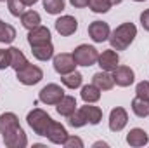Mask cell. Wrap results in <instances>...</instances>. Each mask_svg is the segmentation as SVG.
Here are the masks:
<instances>
[{"label": "cell", "mask_w": 149, "mask_h": 148, "mask_svg": "<svg viewBox=\"0 0 149 148\" xmlns=\"http://www.w3.org/2000/svg\"><path fill=\"white\" fill-rule=\"evenodd\" d=\"M0 134L3 138L5 147L24 148L28 147V136L24 129L19 125V118L12 111H5L0 115Z\"/></svg>", "instance_id": "cell-1"}, {"label": "cell", "mask_w": 149, "mask_h": 148, "mask_svg": "<svg viewBox=\"0 0 149 148\" xmlns=\"http://www.w3.org/2000/svg\"><path fill=\"white\" fill-rule=\"evenodd\" d=\"M137 37V26L134 23H121L120 26H116L109 35V44L111 49L114 51H125L127 47H130V44Z\"/></svg>", "instance_id": "cell-2"}, {"label": "cell", "mask_w": 149, "mask_h": 148, "mask_svg": "<svg viewBox=\"0 0 149 148\" xmlns=\"http://www.w3.org/2000/svg\"><path fill=\"white\" fill-rule=\"evenodd\" d=\"M26 122H28V125L33 129V132L37 134V136H47V131H49V127H50V124L54 122V118L47 113V111H43L42 108H33L31 111H28V115H26Z\"/></svg>", "instance_id": "cell-3"}, {"label": "cell", "mask_w": 149, "mask_h": 148, "mask_svg": "<svg viewBox=\"0 0 149 148\" xmlns=\"http://www.w3.org/2000/svg\"><path fill=\"white\" fill-rule=\"evenodd\" d=\"M71 54H73L78 66H92L99 59V51L94 45H88V44H80Z\"/></svg>", "instance_id": "cell-4"}, {"label": "cell", "mask_w": 149, "mask_h": 148, "mask_svg": "<svg viewBox=\"0 0 149 148\" xmlns=\"http://www.w3.org/2000/svg\"><path fill=\"white\" fill-rule=\"evenodd\" d=\"M16 78H17V82H21L23 85H35V84H38V82L43 78V72H42L40 66L28 63L24 68H21V70L16 72Z\"/></svg>", "instance_id": "cell-5"}, {"label": "cell", "mask_w": 149, "mask_h": 148, "mask_svg": "<svg viewBox=\"0 0 149 148\" xmlns=\"http://www.w3.org/2000/svg\"><path fill=\"white\" fill-rule=\"evenodd\" d=\"M63 96H64V89L59 84H47L38 92V99L43 105H57Z\"/></svg>", "instance_id": "cell-6"}, {"label": "cell", "mask_w": 149, "mask_h": 148, "mask_svg": "<svg viewBox=\"0 0 149 148\" xmlns=\"http://www.w3.org/2000/svg\"><path fill=\"white\" fill-rule=\"evenodd\" d=\"M52 65H54L56 73H59V75L71 73V72L76 70V66H78L76 61H74V58H73V54H68V52H61V54L54 56Z\"/></svg>", "instance_id": "cell-7"}, {"label": "cell", "mask_w": 149, "mask_h": 148, "mask_svg": "<svg viewBox=\"0 0 149 148\" xmlns=\"http://www.w3.org/2000/svg\"><path fill=\"white\" fill-rule=\"evenodd\" d=\"M54 26H56V32L61 37H70V35H73L74 32L78 30V21H76L74 16L64 14V16H61V18L56 19Z\"/></svg>", "instance_id": "cell-8"}, {"label": "cell", "mask_w": 149, "mask_h": 148, "mask_svg": "<svg viewBox=\"0 0 149 148\" xmlns=\"http://www.w3.org/2000/svg\"><path fill=\"white\" fill-rule=\"evenodd\" d=\"M88 35H90V38H92L95 44H102V42H106V40L109 38L111 28H109V25L104 23V21H92V23L88 25Z\"/></svg>", "instance_id": "cell-9"}, {"label": "cell", "mask_w": 149, "mask_h": 148, "mask_svg": "<svg viewBox=\"0 0 149 148\" xmlns=\"http://www.w3.org/2000/svg\"><path fill=\"white\" fill-rule=\"evenodd\" d=\"M113 78H114L116 85H120V87H130L135 82V73H134V70L130 66L118 65L113 70Z\"/></svg>", "instance_id": "cell-10"}, {"label": "cell", "mask_w": 149, "mask_h": 148, "mask_svg": "<svg viewBox=\"0 0 149 148\" xmlns=\"http://www.w3.org/2000/svg\"><path fill=\"white\" fill-rule=\"evenodd\" d=\"M127 124H128V113H127V110L121 108V106L113 108L111 113H109V131L120 132V131H123L127 127Z\"/></svg>", "instance_id": "cell-11"}, {"label": "cell", "mask_w": 149, "mask_h": 148, "mask_svg": "<svg viewBox=\"0 0 149 148\" xmlns=\"http://www.w3.org/2000/svg\"><path fill=\"white\" fill-rule=\"evenodd\" d=\"M68 131H66V127L63 125V124H59V122H52L50 124V127H49V131H47V140L50 141V143H54V145H64V141L68 140Z\"/></svg>", "instance_id": "cell-12"}, {"label": "cell", "mask_w": 149, "mask_h": 148, "mask_svg": "<svg viewBox=\"0 0 149 148\" xmlns=\"http://www.w3.org/2000/svg\"><path fill=\"white\" fill-rule=\"evenodd\" d=\"M101 70L104 72H113L118 65H120V56L114 49H108V51H102L99 54V59H97Z\"/></svg>", "instance_id": "cell-13"}, {"label": "cell", "mask_w": 149, "mask_h": 148, "mask_svg": "<svg viewBox=\"0 0 149 148\" xmlns=\"http://www.w3.org/2000/svg\"><path fill=\"white\" fill-rule=\"evenodd\" d=\"M50 38H52L50 30H49L47 26H42V25L28 32V44H30L31 47H35V45H42V44H49Z\"/></svg>", "instance_id": "cell-14"}, {"label": "cell", "mask_w": 149, "mask_h": 148, "mask_svg": "<svg viewBox=\"0 0 149 148\" xmlns=\"http://www.w3.org/2000/svg\"><path fill=\"white\" fill-rule=\"evenodd\" d=\"M127 143H128L130 147H134V148L146 147V145L149 143V136H148V132H146L144 129L134 127V129H130L128 134H127Z\"/></svg>", "instance_id": "cell-15"}, {"label": "cell", "mask_w": 149, "mask_h": 148, "mask_svg": "<svg viewBox=\"0 0 149 148\" xmlns=\"http://www.w3.org/2000/svg\"><path fill=\"white\" fill-rule=\"evenodd\" d=\"M92 84L97 85L101 91H111L113 87H114L113 73L111 72H104V70H101V72L94 73V77H92Z\"/></svg>", "instance_id": "cell-16"}, {"label": "cell", "mask_w": 149, "mask_h": 148, "mask_svg": "<svg viewBox=\"0 0 149 148\" xmlns=\"http://www.w3.org/2000/svg\"><path fill=\"white\" fill-rule=\"evenodd\" d=\"M56 110L57 113L61 115V117H70V115H73L74 111H76V99H74V96H63L61 98V101L56 105Z\"/></svg>", "instance_id": "cell-17"}, {"label": "cell", "mask_w": 149, "mask_h": 148, "mask_svg": "<svg viewBox=\"0 0 149 148\" xmlns=\"http://www.w3.org/2000/svg\"><path fill=\"white\" fill-rule=\"evenodd\" d=\"M80 110L85 115V118H87V122L90 125L101 124V120H102V110L99 106H94V103H85V106H81Z\"/></svg>", "instance_id": "cell-18"}, {"label": "cell", "mask_w": 149, "mask_h": 148, "mask_svg": "<svg viewBox=\"0 0 149 148\" xmlns=\"http://www.w3.org/2000/svg\"><path fill=\"white\" fill-rule=\"evenodd\" d=\"M31 54L38 61H49V59L54 58V45H52V42L35 45V47H31Z\"/></svg>", "instance_id": "cell-19"}, {"label": "cell", "mask_w": 149, "mask_h": 148, "mask_svg": "<svg viewBox=\"0 0 149 148\" xmlns=\"http://www.w3.org/2000/svg\"><path fill=\"white\" fill-rule=\"evenodd\" d=\"M101 92H102V91H101L97 85H94V84H87V85L81 87L80 96H81V99H83L85 103H97V101L101 99Z\"/></svg>", "instance_id": "cell-20"}, {"label": "cell", "mask_w": 149, "mask_h": 148, "mask_svg": "<svg viewBox=\"0 0 149 148\" xmlns=\"http://www.w3.org/2000/svg\"><path fill=\"white\" fill-rule=\"evenodd\" d=\"M9 52H10V68H14V72L21 70V68H24L28 65V59H26V56L23 54L21 49L9 47Z\"/></svg>", "instance_id": "cell-21"}, {"label": "cell", "mask_w": 149, "mask_h": 148, "mask_svg": "<svg viewBox=\"0 0 149 148\" xmlns=\"http://www.w3.org/2000/svg\"><path fill=\"white\" fill-rule=\"evenodd\" d=\"M40 23H42V18H40V14H38L37 11H24L21 14V25L28 32L33 30V28H37V26H40Z\"/></svg>", "instance_id": "cell-22"}, {"label": "cell", "mask_w": 149, "mask_h": 148, "mask_svg": "<svg viewBox=\"0 0 149 148\" xmlns=\"http://www.w3.org/2000/svg\"><path fill=\"white\" fill-rule=\"evenodd\" d=\"M16 38V28L5 21H0V44H10Z\"/></svg>", "instance_id": "cell-23"}, {"label": "cell", "mask_w": 149, "mask_h": 148, "mask_svg": "<svg viewBox=\"0 0 149 148\" xmlns=\"http://www.w3.org/2000/svg\"><path fill=\"white\" fill-rule=\"evenodd\" d=\"M61 82L68 87V89H78V87H81V82H83V75L80 73V72H71V73L68 75H63V78H61Z\"/></svg>", "instance_id": "cell-24"}, {"label": "cell", "mask_w": 149, "mask_h": 148, "mask_svg": "<svg viewBox=\"0 0 149 148\" xmlns=\"http://www.w3.org/2000/svg\"><path fill=\"white\" fill-rule=\"evenodd\" d=\"M132 111L139 117V118H146L149 115V101L141 99V98H134L132 99Z\"/></svg>", "instance_id": "cell-25"}, {"label": "cell", "mask_w": 149, "mask_h": 148, "mask_svg": "<svg viewBox=\"0 0 149 148\" xmlns=\"http://www.w3.org/2000/svg\"><path fill=\"white\" fill-rule=\"evenodd\" d=\"M66 7V2L64 0H43V9L47 14H52V16H57L64 11Z\"/></svg>", "instance_id": "cell-26"}, {"label": "cell", "mask_w": 149, "mask_h": 148, "mask_svg": "<svg viewBox=\"0 0 149 148\" xmlns=\"http://www.w3.org/2000/svg\"><path fill=\"white\" fill-rule=\"evenodd\" d=\"M88 7L95 14H104L113 7L111 0H88Z\"/></svg>", "instance_id": "cell-27"}, {"label": "cell", "mask_w": 149, "mask_h": 148, "mask_svg": "<svg viewBox=\"0 0 149 148\" xmlns=\"http://www.w3.org/2000/svg\"><path fill=\"white\" fill-rule=\"evenodd\" d=\"M68 124H70L71 127H74V129H80V127L87 125L88 122H87L85 115L81 113V110H80V108H76V111H74L73 115H70V117H68Z\"/></svg>", "instance_id": "cell-28"}, {"label": "cell", "mask_w": 149, "mask_h": 148, "mask_svg": "<svg viewBox=\"0 0 149 148\" xmlns=\"http://www.w3.org/2000/svg\"><path fill=\"white\" fill-rule=\"evenodd\" d=\"M24 4L21 0H7V9L14 18H21V14L24 12Z\"/></svg>", "instance_id": "cell-29"}, {"label": "cell", "mask_w": 149, "mask_h": 148, "mask_svg": "<svg viewBox=\"0 0 149 148\" xmlns=\"http://www.w3.org/2000/svg\"><path fill=\"white\" fill-rule=\"evenodd\" d=\"M135 96L141 98V99H146L149 101V82L148 80H142L135 85Z\"/></svg>", "instance_id": "cell-30"}, {"label": "cell", "mask_w": 149, "mask_h": 148, "mask_svg": "<svg viewBox=\"0 0 149 148\" xmlns=\"http://www.w3.org/2000/svg\"><path fill=\"white\" fill-rule=\"evenodd\" d=\"M64 148H83L85 147V143H83V140L81 138H78V136H68V140L64 141Z\"/></svg>", "instance_id": "cell-31"}, {"label": "cell", "mask_w": 149, "mask_h": 148, "mask_svg": "<svg viewBox=\"0 0 149 148\" xmlns=\"http://www.w3.org/2000/svg\"><path fill=\"white\" fill-rule=\"evenodd\" d=\"M10 66V52L9 49H0V70H5Z\"/></svg>", "instance_id": "cell-32"}, {"label": "cell", "mask_w": 149, "mask_h": 148, "mask_svg": "<svg viewBox=\"0 0 149 148\" xmlns=\"http://www.w3.org/2000/svg\"><path fill=\"white\" fill-rule=\"evenodd\" d=\"M141 25H142V28L146 32H149V9L141 12Z\"/></svg>", "instance_id": "cell-33"}, {"label": "cell", "mask_w": 149, "mask_h": 148, "mask_svg": "<svg viewBox=\"0 0 149 148\" xmlns=\"http://www.w3.org/2000/svg\"><path fill=\"white\" fill-rule=\"evenodd\" d=\"M70 4H71L73 7L83 9V7H87V5H88V0H70Z\"/></svg>", "instance_id": "cell-34"}, {"label": "cell", "mask_w": 149, "mask_h": 148, "mask_svg": "<svg viewBox=\"0 0 149 148\" xmlns=\"http://www.w3.org/2000/svg\"><path fill=\"white\" fill-rule=\"evenodd\" d=\"M92 147H94V148H97V147H104V148H108V147H109V145H108L106 141H95V143H94Z\"/></svg>", "instance_id": "cell-35"}, {"label": "cell", "mask_w": 149, "mask_h": 148, "mask_svg": "<svg viewBox=\"0 0 149 148\" xmlns=\"http://www.w3.org/2000/svg\"><path fill=\"white\" fill-rule=\"evenodd\" d=\"M21 2H23L26 7H31V5H35V4H37L38 0H21Z\"/></svg>", "instance_id": "cell-36"}, {"label": "cell", "mask_w": 149, "mask_h": 148, "mask_svg": "<svg viewBox=\"0 0 149 148\" xmlns=\"http://www.w3.org/2000/svg\"><path fill=\"white\" fill-rule=\"evenodd\" d=\"M113 2V5H114V4H116V5H118V4H121V2H123V0H111Z\"/></svg>", "instance_id": "cell-37"}, {"label": "cell", "mask_w": 149, "mask_h": 148, "mask_svg": "<svg viewBox=\"0 0 149 148\" xmlns=\"http://www.w3.org/2000/svg\"><path fill=\"white\" fill-rule=\"evenodd\" d=\"M134 2H146V0H134Z\"/></svg>", "instance_id": "cell-38"}, {"label": "cell", "mask_w": 149, "mask_h": 148, "mask_svg": "<svg viewBox=\"0 0 149 148\" xmlns=\"http://www.w3.org/2000/svg\"><path fill=\"white\" fill-rule=\"evenodd\" d=\"M0 2H7V0H0Z\"/></svg>", "instance_id": "cell-39"}]
</instances>
